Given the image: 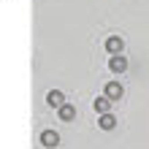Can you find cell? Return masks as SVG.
Segmentation results:
<instances>
[{"label": "cell", "instance_id": "obj_6", "mask_svg": "<svg viewBox=\"0 0 149 149\" xmlns=\"http://www.w3.org/2000/svg\"><path fill=\"white\" fill-rule=\"evenodd\" d=\"M49 103H54V106H63V95H60V92H49Z\"/></svg>", "mask_w": 149, "mask_h": 149}, {"label": "cell", "instance_id": "obj_4", "mask_svg": "<svg viewBox=\"0 0 149 149\" xmlns=\"http://www.w3.org/2000/svg\"><path fill=\"white\" fill-rule=\"evenodd\" d=\"M111 68L114 71H125V60L122 57H111Z\"/></svg>", "mask_w": 149, "mask_h": 149}, {"label": "cell", "instance_id": "obj_2", "mask_svg": "<svg viewBox=\"0 0 149 149\" xmlns=\"http://www.w3.org/2000/svg\"><path fill=\"white\" fill-rule=\"evenodd\" d=\"M73 106H63V109H60V117H63V119H73Z\"/></svg>", "mask_w": 149, "mask_h": 149}, {"label": "cell", "instance_id": "obj_8", "mask_svg": "<svg viewBox=\"0 0 149 149\" xmlns=\"http://www.w3.org/2000/svg\"><path fill=\"white\" fill-rule=\"evenodd\" d=\"M100 125H103V127H111V125H114V119H111V117H103V119H100Z\"/></svg>", "mask_w": 149, "mask_h": 149}, {"label": "cell", "instance_id": "obj_5", "mask_svg": "<svg viewBox=\"0 0 149 149\" xmlns=\"http://www.w3.org/2000/svg\"><path fill=\"white\" fill-rule=\"evenodd\" d=\"M122 95V87L119 84H109V98H119Z\"/></svg>", "mask_w": 149, "mask_h": 149}, {"label": "cell", "instance_id": "obj_3", "mask_svg": "<svg viewBox=\"0 0 149 149\" xmlns=\"http://www.w3.org/2000/svg\"><path fill=\"white\" fill-rule=\"evenodd\" d=\"M106 46H109V52H119V49H122V41H119V38H109Z\"/></svg>", "mask_w": 149, "mask_h": 149}, {"label": "cell", "instance_id": "obj_7", "mask_svg": "<svg viewBox=\"0 0 149 149\" xmlns=\"http://www.w3.org/2000/svg\"><path fill=\"white\" fill-rule=\"evenodd\" d=\"M95 109L106 114V111H109V100H106V98H100V100H95Z\"/></svg>", "mask_w": 149, "mask_h": 149}, {"label": "cell", "instance_id": "obj_1", "mask_svg": "<svg viewBox=\"0 0 149 149\" xmlns=\"http://www.w3.org/2000/svg\"><path fill=\"white\" fill-rule=\"evenodd\" d=\"M41 141L46 144V146H54V144H57V133H54V130H49V133L41 136Z\"/></svg>", "mask_w": 149, "mask_h": 149}]
</instances>
